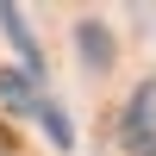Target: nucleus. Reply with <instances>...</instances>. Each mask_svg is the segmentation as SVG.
Masks as SVG:
<instances>
[{
	"label": "nucleus",
	"instance_id": "obj_1",
	"mask_svg": "<svg viewBox=\"0 0 156 156\" xmlns=\"http://www.w3.org/2000/svg\"><path fill=\"white\" fill-rule=\"evenodd\" d=\"M0 106H6V112H25V119H37V125L50 131V144H56V150L75 144V131H69V119L56 112V100H50L25 69H0Z\"/></svg>",
	"mask_w": 156,
	"mask_h": 156
},
{
	"label": "nucleus",
	"instance_id": "obj_2",
	"mask_svg": "<svg viewBox=\"0 0 156 156\" xmlns=\"http://www.w3.org/2000/svg\"><path fill=\"white\" fill-rule=\"evenodd\" d=\"M119 144L131 156H156V75L131 87V100L119 106Z\"/></svg>",
	"mask_w": 156,
	"mask_h": 156
},
{
	"label": "nucleus",
	"instance_id": "obj_3",
	"mask_svg": "<svg viewBox=\"0 0 156 156\" xmlns=\"http://www.w3.org/2000/svg\"><path fill=\"white\" fill-rule=\"evenodd\" d=\"M0 25L12 31V50H19L25 75H31V81L44 87V50H37V44H31V31H25V12H19V6H0Z\"/></svg>",
	"mask_w": 156,
	"mask_h": 156
},
{
	"label": "nucleus",
	"instance_id": "obj_4",
	"mask_svg": "<svg viewBox=\"0 0 156 156\" xmlns=\"http://www.w3.org/2000/svg\"><path fill=\"white\" fill-rule=\"evenodd\" d=\"M81 62H94V69H106L112 62V44H106V25H81Z\"/></svg>",
	"mask_w": 156,
	"mask_h": 156
},
{
	"label": "nucleus",
	"instance_id": "obj_5",
	"mask_svg": "<svg viewBox=\"0 0 156 156\" xmlns=\"http://www.w3.org/2000/svg\"><path fill=\"white\" fill-rule=\"evenodd\" d=\"M0 156H6V150H0Z\"/></svg>",
	"mask_w": 156,
	"mask_h": 156
}]
</instances>
